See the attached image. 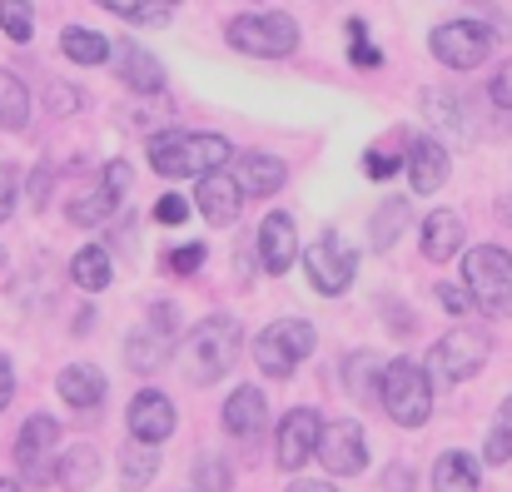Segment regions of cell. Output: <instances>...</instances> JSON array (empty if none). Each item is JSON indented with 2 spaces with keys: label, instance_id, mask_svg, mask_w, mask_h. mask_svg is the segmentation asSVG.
Wrapping results in <instances>:
<instances>
[{
  "label": "cell",
  "instance_id": "6da1fadb",
  "mask_svg": "<svg viewBox=\"0 0 512 492\" xmlns=\"http://www.w3.org/2000/svg\"><path fill=\"white\" fill-rule=\"evenodd\" d=\"M239 348H244V328L234 314H209L204 324L189 333V343H184V358H179V368H184V378L189 383H219L234 363H239Z\"/></svg>",
  "mask_w": 512,
  "mask_h": 492
},
{
  "label": "cell",
  "instance_id": "7a4b0ae2",
  "mask_svg": "<svg viewBox=\"0 0 512 492\" xmlns=\"http://www.w3.org/2000/svg\"><path fill=\"white\" fill-rule=\"evenodd\" d=\"M234 160V145L224 135H189V130H170V135H155L150 140V164L155 174L165 179H204L214 169Z\"/></svg>",
  "mask_w": 512,
  "mask_h": 492
},
{
  "label": "cell",
  "instance_id": "3957f363",
  "mask_svg": "<svg viewBox=\"0 0 512 492\" xmlns=\"http://www.w3.org/2000/svg\"><path fill=\"white\" fill-rule=\"evenodd\" d=\"M378 403L398 428H423L433 413V378L423 363L413 358H388L383 363V383H378Z\"/></svg>",
  "mask_w": 512,
  "mask_h": 492
},
{
  "label": "cell",
  "instance_id": "277c9868",
  "mask_svg": "<svg viewBox=\"0 0 512 492\" xmlns=\"http://www.w3.org/2000/svg\"><path fill=\"white\" fill-rule=\"evenodd\" d=\"M229 45L239 55H259V60H284L299 50V20L284 10H254V15H234L229 20Z\"/></svg>",
  "mask_w": 512,
  "mask_h": 492
},
{
  "label": "cell",
  "instance_id": "5b68a950",
  "mask_svg": "<svg viewBox=\"0 0 512 492\" xmlns=\"http://www.w3.org/2000/svg\"><path fill=\"white\" fill-rule=\"evenodd\" d=\"M463 284L473 289V304L488 319H508L512 314V254L498 244L468 249L463 259Z\"/></svg>",
  "mask_w": 512,
  "mask_h": 492
},
{
  "label": "cell",
  "instance_id": "8992f818",
  "mask_svg": "<svg viewBox=\"0 0 512 492\" xmlns=\"http://www.w3.org/2000/svg\"><path fill=\"white\" fill-rule=\"evenodd\" d=\"M493 45H498V35L483 20H443L428 30V50L448 70H478L493 55Z\"/></svg>",
  "mask_w": 512,
  "mask_h": 492
},
{
  "label": "cell",
  "instance_id": "52a82bcc",
  "mask_svg": "<svg viewBox=\"0 0 512 492\" xmlns=\"http://www.w3.org/2000/svg\"><path fill=\"white\" fill-rule=\"evenodd\" d=\"M309 353H314V324L309 319H274L254 338V363L269 378H289Z\"/></svg>",
  "mask_w": 512,
  "mask_h": 492
},
{
  "label": "cell",
  "instance_id": "ba28073f",
  "mask_svg": "<svg viewBox=\"0 0 512 492\" xmlns=\"http://www.w3.org/2000/svg\"><path fill=\"white\" fill-rule=\"evenodd\" d=\"M488 353H493V343H488V333H478V328H453V333H443V338L433 343V353H428L433 383H438V388H453V383L483 373Z\"/></svg>",
  "mask_w": 512,
  "mask_h": 492
},
{
  "label": "cell",
  "instance_id": "9c48e42d",
  "mask_svg": "<svg viewBox=\"0 0 512 492\" xmlns=\"http://www.w3.org/2000/svg\"><path fill=\"white\" fill-rule=\"evenodd\" d=\"M55 453H60V423H55L50 413L25 418V428H20V438H15V473H20L25 483L45 488V483L55 478V468H60Z\"/></svg>",
  "mask_w": 512,
  "mask_h": 492
},
{
  "label": "cell",
  "instance_id": "30bf717a",
  "mask_svg": "<svg viewBox=\"0 0 512 492\" xmlns=\"http://www.w3.org/2000/svg\"><path fill=\"white\" fill-rule=\"evenodd\" d=\"M125 194H130V160H110L90 189H80V194L65 204V219H70V224H80V229L105 224V219L125 204Z\"/></svg>",
  "mask_w": 512,
  "mask_h": 492
},
{
  "label": "cell",
  "instance_id": "8fae6325",
  "mask_svg": "<svg viewBox=\"0 0 512 492\" xmlns=\"http://www.w3.org/2000/svg\"><path fill=\"white\" fill-rule=\"evenodd\" d=\"M304 269H309V279H314L319 294H343L353 284V274H358V254L343 244L339 234H324V239L309 244Z\"/></svg>",
  "mask_w": 512,
  "mask_h": 492
},
{
  "label": "cell",
  "instance_id": "7c38bea8",
  "mask_svg": "<svg viewBox=\"0 0 512 492\" xmlns=\"http://www.w3.org/2000/svg\"><path fill=\"white\" fill-rule=\"evenodd\" d=\"M319 463H324L329 478H353V473L368 468V438H363V428H358L353 418H334V423L324 428V438H319Z\"/></svg>",
  "mask_w": 512,
  "mask_h": 492
},
{
  "label": "cell",
  "instance_id": "4fadbf2b",
  "mask_svg": "<svg viewBox=\"0 0 512 492\" xmlns=\"http://www.w3.org/2000/svg\"><path fill=\"white\" fill-rule=\"evenodd\" d=\"M319 438H324V418L314 408H294L284 423H279V443H274V458L284 473H299L309 458H319Z\"/></svg>",
  "mask_w": 512,
  "mask_h": 492
},
{
  "label": "cell",
  "instance_id": "5bb4252c",
  "mask_svg": "<svg viewBox=\"0 0 512 492\" xmlns=\"http://www.w3.org/2000/svg\"><path fill=\"white\" fill-rule=\"evenodd\" d=\"M194 209L204 214L209 229H224V224H234L239 209H244V184H239L234 174L214 169V174L199 179V189H194Z\"/></svg>",
  "mask_w": 512,
  "mask_h": 492
},
{
  "label": "cell",
  "instance_id": "9a60e30c",
  "mask_svg": "<svg viewBox=\"0 0 512 492\" xmlns=\"http://www.w3.org/2000/svg\"><path fill=\"white\" fill-rule=\"evenodd\" d=\"M115 70H120V80L135 90V95H160L165 85H170V75H165V65L140 45V40H115Z\"/></svg>",
  "mask_w": 512,
  "mask_h": 492
},
{
  "label": "cell",
  "instance_id": "2e32d148",
  "mask_svg": "<svg viewBox=\"0 0 512 492\" xmlns=\"http://www.w3.org/2000/svg\"><path fill=\"white\" fill-rule=\"evenodd\" d=\"M224 428L239 438V443H259L264 438V428H269V398L259 393V388H234L229 398H224Z\"/></svg>",
  "mask_w": 512,
  "mask_h": 492
},
{
  "label": "cell",
  "instance_id": "e0dca14e",
  "mask_svg": "<svg viewBox=\"0 0 512 492\" xmlns=\"http://www.w3.org/2000/svg\"><path fill=\"white\" fill-rule=\"evenodd\" d=\"M408 184H413V194H438L443 189V179H448V150L438 145V140H428V135H413L408 140Z\"/></svg>",
  "mask_w": 512,
  "mask_h": 492
},
{
  "label": "cell",
  "instance_id": "ac0fdd59",
  "mask_svg": "<svg viewBox=\"0 0 512 492\" xmlns=\"http://www.w3.org/2000/svg\"><path fill=\"white\" fill-rule=\"evenodd\" d=\"M130 433H135L140 443H155V448L174 433V403L160 388L135 393V403H130Z\"/></svg>",
  "mask_w": 512,
  "mask_h": 492
},
{
  "label": "cell",
  "instance_id": "d6986e66",
  "mask_svg": "<svg viewBox=\"0 0 512 492\" xmlns=\"http://www.w3.org/2000/svg\"><path fill=\"white\" fill-rule=\"evenodd\" d=\"M294 254H299V229H294V219H289L284 209H274V214L259 224V259H264L269 274H289Z\"/></svg>",
  "mask_w": 512,
  "mask_h": 492
},
{
  "label": "cell",
  "instance_id": "ffe728a7",
  "mask_svg": "<svg viewBox=\"0 0 512 492\" xmlns=\"http://www.w3.org/2000/svg\"><path fill=\"white\" fill-rule=\"evenodd\" d=\"M423 120L448 135V145H468L473 140V120H468V105L448 90H423Z\"/></svg>",
  "mask_w": 512,
  "mask_h": 492
},
{
  "label": "cell",
  "instance_id": "44dd1931",
  "mask_svg": "<svg viewBox=\"0 0 512 492\" xmlns=\"http://www.w3.org/2000/svg\"><path fill=\"white\" fill-rule=\"evenodd\" d=\"M174 348V328H165L160 319H150L145 328H135L130 338H125V363L135 368V373H155L165 358H170Z\"/></svg>",
  "mask_w": 512,
  "mask_h": 492
},
{
  "label": "cell",
  "instance_id": "7402d4cb",
  "mask_svg": "<svg viewBox=\"0 0 512 492\" xmlns=\"http://www.w3.org/2000/svg\"><path fill=\"white\" fill-rule=\"evenodd\" d=\"M234 179L244 184V199H269V194L284 189L289 169H284V160H274V155H239L234 160Z\"/></svg>",
  "mask_w": 512,
  "mask_h": 492
},
{
  "label": "cell",
  "instance_id": "603a6c76",
  "mask_svg": "<svg viewBox=\"0 0 512 492\" xmlns=\"http://www.w3.org/2000/svg\"><path fill=\"white\" fill-rule=\"evenodd\" d=\"M463 239H468V229H463V219H458V214L438 209V214H428V219H423V259L448 264L453 254H463Z\"/></svg>",
  "mask_w": 512,
  "mask_h": 492
},
{
  "label": "cell",
  "instance_id": "cb8c5ba5",
  "mask_svg": "<svg viewBox=\"0 0 512 492\" xmlns=\"http://www.w3.org/2000/svg\"><path fill=\"white\" fill-rule=\"evenodd\" d=\"M60 398H65L70 408H80V413H95V408L105 403V373H100L95 363H70V368L60 373Z\"/></svg>",
  "mask_w": 512,
  "mask_h": 492
},
{
  "label": "cell",
  "instance_id": "d4e9b609",
  "mask_svg": "<svg viewBox=\"0 0 512 492\" xmlns=\"http://www.w3.org/2000/svg\"><path fill=\"white\" fill-rule=\"evenodd\" d=\"M60 50H65V60H75V65H105V60L115 55V40L100 35V30H90V25H65V30H60Z\"/></svg>",
  "mask_w": 512,
  "mask_h": 492
},
{
  "label": "cell",
  "instance_id": "484cf974",
  "mask_svg": "<svg viewBox=\"0 0 512 492\" xmlns=\"http://www.w3.org/2000/svg\"><path fill=\"white\" fill-rule=\"evenodd\" d=\"M483 468H478V458H468V453H443L438 463H433V492H478V478Z\"/></svg>",
  "mask_w": 512,
  "mask_h": 492
},
{
  "label": "cell",
  "instance_id": "4316f807",
  "mask_svg": "<svg viewBox=\"0 0 512 492\" xmlns=\"http://www.w3.org/2000/svg\"><path fill=\"white\" fill-rule=\"evenodd\" d=\"M100 478V453L90 448V443H80V448H70V453H60V468H55V483L65 492H85L90 483Z\"/></svg>",
  "mask_w": 512,
  "mask_h": 492
},
{
  "label": "cell",
  "instance_id": "83f0119b",
  "mask_svg": "<svg viewBox=\"0 0 512 492\" xmlns=\"http://www.w3.org/2000/svg\"><path fill=\"white\" fill-rule=\"evenodd\" d=\"M408 199H383L378 209H373V219H368V239H373V249H393V239L408 229Z\"/></svg>",
  "mask_w": 512,
  "mask_h": 492
},
{
  "label": "cell",
  "instance_id": "f1b7e54d",
  "mask_svg": "<svg viewBox=\"0 0 512 492\" xmlns=\"http://www.w3.org/2000/svg\"><path fill=\"white\" fill-rule=\"evenodd\" d=\"M30 125V90L20 75L0 70V130H25Z\"/></svg>",
  "mask_w": 512,
  "mask_h": 492
},
{
  "label": "cell",
  "instance_id": "f546056e",
  "mask_svg": "<svg viewBox=\"0 0 512 492\" xmlns=\"http://www.w3.org/2000/svg\"><path fill=\"white\" fill-rule=\"evenodd\" d=\"M95 5H105L110 15H120V20H130L140 30H160L174 15V5H165V0H95Z\"/></svg>",
  "mask_w": 512,
  "mask_h": 492
},
{
  "label": "cell",
  "instance_id": "4dcf8cb0",
  "mask_svg": "<svg viewBox=\"0 0 512 492\" xmlns=\"http://www.w3.org/2000/svg\"><path fill=\"white\" fill-rule=\"evenodd\" d=\"M70 279L80 284V289H90V294H100L105 284H110V254L100 249V244H85L75 259H70Z\"/></svg>",
  "mask_w": 512,
  "mask_h": 492
},
{
  "label": "cell",
  "instance_id": "1f68e13d",
  "mask_svg": "<svg viewBox=\"0 0 512 492\" xmlns=\"http://www.w3.org/2000/svg\"><path fill=\"white\" fill-rule=\"evenodd\" d=\"M155 468H160V458H155V443H130L125 448V458H120V483H125V492H140L150 478H155Z\"/></svg>",
  "mask_w": 512,
  "mask_h": 492
},
{
  "label": "cell",
  "instance_id": "d6a6232c",
  "mask_svg": "<svg viewBox=\"0 0 512 492\" xmlns=\"http://www.w3.org/2000/svg\"><path fill=\"white\" fill-rule=\"evenodd\" d=\"M483 458H488L493 468L512 463V393L503 398V408H498V423H493V433H488V448H483Z\"/></svg>",
  "mask_w": 512,
  "mask_h": 492
},
{
  "label": "cell",
  "instance_id": "836d02e7",
  "mask_svg": "<svg viewBox=\"0 0 512 492\" xmlns=\"http://www.w3.org/2000/svg\"><path fill=\"white\" fill-rule=\"evenodd\" d=\"M343 378H348V393L363 398V403H368V393H378V383H383V373L373 378V353H348Z\"/></svg>",
  "mask_w": 512,
  "mask_h": 492
},
{
  "label": "cell",
  "instance_id": "e575fe53",
  "mask_svg": "<svg viewBox=\"0 0 512 492\" xmlns=\"http://www.w3.org/2000/svg\"><path fill=\"white\" fill-rule=\"evenodd\" d=\"M0 30L15 40V45H25L30 35H35V15H30V0H0Z\"/></svg>",
  "mask_w": 512,
  "mask_h": 492
},
{
  "label": "cell",
  "instance_id": "d590c367",
  "mask_svg": "<svg viewBox=\"0 0 512 492\" xmlns=\"http://www.w3.org/2000/svg\"><path fill=\"white\" fill-rule=\"evenodd\" d=\"M194 483H199V492H229V468L219 458H199L194 463Z\"/></svg>",
  "mask_w": 512,
  "mask_h": 492
},
{
  "label": "cell",
  "instance_id": "8d00e7d4",
  "mask_svg": "<svg viewBox=\"0 0 512 492\" xmlns=\"http://www.w3.org/2000/svg\"><path fill=\"white\" fill-rule=\"evenodd\" d=\"M199 264H204V244H184V249H174L170 259H165V269H170V274H179V279H189Z\"/></svg>",
  "mask_w": 512,
  "mask_h": 492
},
{
  "label": "cell",
  "instance_id": "74e56055",
  "mask_svg": "<svg viewBox=\"0 0 512 492\" xmlns=\"http://www.w3.org/2000/svg\"><path fill=\"white\" fill-rule=\"evenodd\" d=\"M348 35H353V50H348V55H353V65H358V70H363V65L373 70V65L383 60V55H378V50H373V45L363 40V20H358V15L348 20Z\"/></svg>",
  "mask_w": 512,
  "mask_h": 492
},
{
  "label": "cell",
  "instance_id": "f35d334b",
  "mask_svg": "<svg viewBox=\"0 0 512 492\" xmlns=\"http://www.w3.org/2000/svg\"><path fill=\"white\" fill-rule=\"evenodd\" d=\"M438 304H443L448 314H468V309H478L468 284H438Z\"/></svg>",
  "mask_w": 512,
  "mask_h": 492
},
{
  "label": "cell",
  "instance_id": "ab89813d",
  "mask_svg": "<svg viewBox=\"0 0 512 492\" xmlns=\"http://www.w3.org/2000/svg\"><path fill=\"white\" fill-rule=\"evenodd\" d=\"M488 100H493L498 110H512V60H503V65L493 70V80H488Z\"/></svg>",
  "mask_w": 512,
  "mask_h": 492
},
{
  "label": "cell",
  "instance_id": "60d3db41",
  "mask_svg": "<svg viewBox=\"0 0 512 492\" xmlns=\"http://www.w3.org/2000/svg\"><path fill=\"white\" fill-rule=\"evenodd\" d=\"M15 199H20V174L10 164H0V224L15 214Z\"/></svg>",
  "mask_w": 512,
  "mask_h": 492
},
{
  "label": "cell",
  "instance_id": "b9f144b4",
  "mask_svg": "<svg viewBox=\"0 0 512 492\" xmlns=\"http://www.w3.org/2000/svg\"><path fill=\"white\" fill-rule=\"evenodd\" d=\"M155 219H160V224H184V219H189V204H184L179 194H165V199L155 204Z\"/></svg>",
  "mask_w": 512,
  "mask_h": 492
},
{
  "label": "cell",
  "instance_id": "7bdbcfd3",
  "mask_svg": "<svg viewBox=\"0 0 512 492\" xmlns=\"http://www.w3.org/2000/svg\"><path fill=\"white\" fill-rule=\"evenodd\" d=\"M45 105H50L55 115H70V110H80V95H75V90H65V85H50Z\"/></svg>",
  "mask_w": 512,
  "mask_h": 492
},
{
  "label": "cell",
  "instance_id": "ee69618b",
  "mask_svg": "<svg viewBox=\"0 0 512 492\" xmlns=\"http://www.w3.org/2000/svg\"><path fill=\"white\" fill-rule=\"evenodd\" d=\"M398 164H403V160H393V155H383V150H368V155H363V169H368L373 179H388Z\"/></svg>",
  "mask_w": 512,
  "mask_h": 492
},
{
  "label": "cell",
  "instance_id": "f6af8a7d",
  "mask_svg": "<svg viewBox=\"0 0 512 492\" xmlns=\"http://www.w3.org/2000/svg\"><path fill=\"white\" fill-rule=\"evenodd\" d=\"M50 184H55V169H50V164H40V169H35V179H30V199H35V204H45Z\"/></svg>",
  "mask_w": 512,
  "mask_h": 492
},
{
  "label": "cell",
  "instance_id": "bcb514c9",
  "mask_svg": "<svg viewBox=\"0 0 512 492\" xmlns=\"http://www.w3.org/2000/svg\"><path fill=\"white\" fill-rule=\"evenodd\" d=\"M10 393H15V368H10V358L0 353V408L10 403Z\"/></svg>",
  "mask_w": 512,
  "mask_h": 492
},
{
  "label": "cell",
  "instance_id": "7dc6e473",
  "mask_svg": "<svg viewBox=\"0 0 512 492\" xmlns=\"http://www.w3.org/2000/svg\"><path fill=\"white\" fill-rule=\"evenodd\" d=\"M388 492H413V473L408 468H388V483H383Z\"/></svg>",
  "mask_w": 512,
  "mask_h": 492
},
{
  "label": "cell",
  "instance_id": "c3c4849f",
  "mask_svg": "<svg viewBox=\"0 0 512 492\" xmlns=\"http://www.w3.org/2000/svg\"><path fill=\"white\" fill-rule=\"evenodd\" d=\"M289 492H339V488H334V483H324V478H294Z\"/></svg>",
  "mask_w": 512,
  "mask_h": 492
},
{
  "label": "cell",
  "instance_id": "681fc988",
  "mask_svg": "<svg viewBox=\"0 0 512 492\" xmlns=\"http://www.w3.org/2000/svg\"><path fill=\"white\" fill-rule=\"evenodd\" d=\"M0 492H20V483L15 478H0Z\"/></svg>",
  "mask_w": 512,
  "mask_h": 492
},
{
  "label": "cell",
  "instance_id": "f907efd6",
  "mask_svg": "<svg viewBox=\"0 0 512 492\" xmlns=\"http://www.w3.org/2000/svg\"><path fill=\"white\" fill-rule=\"evenodd\" d=\"M165 5H179V0H165Z\"/></svg>",
  "mask_w": 512,
  "mask_h": 492
}]
</instances>
